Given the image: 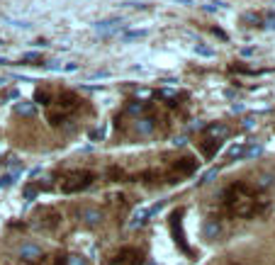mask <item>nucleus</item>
<instances>
[{
  "label": "nucleus",
  "mask_w": 275,
  "mask_h": 265,
  "mask_svg": "<svg viewBox=\"0 0 275 265\" xmlns=\"http://www.w3.org/2000/svg\"><path fill=\"white\" fill-rule=\"evenodd\" d=\"M271 185H273V176H261L256 182V187H271Z\"/></svg>",
  "instance_id": "a211bd4d"
},
{
  "label": "nucleus",
  "mask_w": 275,
  "mask_h": 265,
  "mask_svg": "<svg viewBox=\"0 0 275 265\" xmlns=\"http://www.w3.org/2000/svg\"><path fill=\"white\" fill-rule=\"evenodd\" d=\"M149 219H151V217H149V209H139V212H134V217H132L129 226H132V229H139V226H144Z\"/></svg>",
  "instance_id": "9b49d317"
},
{
  "label": "nucleus",
  "mask_w": 275,
  "mask_h": 265,
  "mask_svg": "<svg viewBox=\"0 0 275 265\" xmlns=\"http://www.w3.org/2000/svg\"><path fill=\"white\" fill-rule=\"evenodd\" d=\"M17 253H20V258H22V261H29V263L42 258V248H39L37 243H22Z\"/></svg>",
  "instance_id": "423d86ee"
},
{
  "label": "nucleus",
  "mask_w": 275,
  "mask_h": 265,
  "mask_svg": "<svg viewBox=\"0 0 275 265\" xmlns=\"http://www.w3.org/2000/svg\"><path fill=\"white\" fill-rule=\"evenodd\" d=\"M78 217H81L83 224H88V226H95V224L103 221V212L95 209V207H83L81 212H78Z\"/></svg>",
  "instance_id": "39448f33"
},
{
  "label": "nucleus",
  "mask_w": 275,
  "mask_h": 265,
  "mask_svg": "<svg viewBox=\"0 0 275 265\" xmlns=\"http://www.w3.org/2000/svg\"><path fill=\"white\" fill-rule=\"evenodd\" d=\"M139 37H146V30H139V32H129V34H124V42H129V39H139Z\"/></svg>",
  "instance_id": "6ab92c4d"
},
{
  "label": "nucleus",
  "mask_w": 275,
  "mask_h": 265,
  "mask_svg": "<svg viewBox=\"0 0 275 265\" xmlns=\"http://www.w3.org/2000/svg\"><path fill=\"white\" fill-rule=\"evenodd\" d=\"M134 129H137L139 134H151V132L156 129V119H154V117H141V119H137Z\"/></svg>",
  "instance_id": "9d476101"
},
{
  "label": "nucleus",
  "mask_w": 275,
  "mask_h": 265,
  "mask_svg": "<svg viewBox=\"0 0 275 265\" xmlns=\"http://www.w3.org/2000/svg\"><path fill=\"white\" fill-rule=\"evenodd\" d=\"M29 61H42L39 54H27V56H22V63H29Z\"/></svg>",
  "instance_id": "aec40b11"
},
{
  "label": "nucleus",
  "mask_w": 275,
  "mask_h": 265,
  "mask_svg": "<svg viewBox=\"0 0 275 265\" xmlns=\"http://www.w3.org/2000/svg\"><path fill=\"white\" fill-rule=\"evenodd\" d=\"M15 110H17V115H34V105H29V102H25V100H22V102H17V107H15Z\"/></svg>",
  "instance_id": "ddd939ff"
},
{
  "label": "nucleus",
  "mask_w": 275,
  "mask_h": 265,
  "mask_svg": "<svg viewBox=\"0 0 275 265\" xmlns=\"http://www.w3.org/2000/svg\"><path fill=\"white\" fill-rule=\"evenodd\" d=\"M114 25H119L117 20H105V22H98V32L108 34V32H114Z\"/></svg>",
  "instance_id": "4468645a"
},
{
  "label": "nucleus",
  "mask_w": 275,
  "mask_h": 265,
  "mask_svg": "<svg viewBox=\"0 0 275 265\" xmlns=\"http://www.w3.org/2000/svg\"><path fill=\"white\" fill-rule=\"evenodd\" d=\"M15 177H17V173H5V176L0 177V187H10L15 182Z\"/></svg>",
  "instance_id": "2eb2a0df"
},
{
  "label": "nucleus",
  "mask_w": 275,
  "mask_h": 265,
  "mask_svg": "<svg viewBox=\"0 0 275 265\" xmlns=\"http://www.w3.org/2000/svg\"><path fill=\"white\" fill-rule=\"evenodd\" d=\"M58 265H88V261H85L83 256H76V253H71V256H66L63 261L58 258Z\"/></svg>",
  "instance_id": "f8f14e48"
},
{
  "label": "nucleus",
  "mask_w": 275,
  "mask_h": 265,
  "mask_svg": "<svg viewBox=\"0 0 275 265\" xmlns=\"http://www.w3.org/2000/svg\"><path fill=\"white\" fill-rule=\"evenodd\" d=\"M195 168H197V161L190 158V156H185V158H180L178 163H175V168H173V173H170V182H178L180 177L185 176H193Z\"/></svg>",
  "instance_id": "20e7f679"
},
{
  "label": "nucleus",
  "mask_w": 275,
  "mask_h": 265,
  "mask_svg": "<svg viewBox=\"0 0 275 265\" xmlns=\"http://www.w3.org/2000/svg\"><path fill=\"white\" fill-rule=\"evenodd\" d=\"M197 144H200V151H202L205 158H212L221 146V141H215V139H210V136H202V141H197Z\"/></svg>",
  "instance_id": "6e6552de"
},
{
  "label": "nucleus",
  "mask_w": 275,
  "mask_h": 265,
  "mask_svg": "<svg viewBox=\"0 0 275 265\" xmlns=\"http://www.w3.org/2000/svg\"><path fill=\"white\" fill-rule=\"evenodd\" d=\"M114 265H144V253L139 248H122L117 256H114Z\"/></svg>",
  "instance_id": "7ed1b4c3"
},
{
  "label": "nucleus",
  "mask_w": 275,
  "mask_h": 265,
  "mask_svg": "<svg viewBox=\"0 0 275 265\" xmlns=\"http://www.w3.org/2000/svg\"><path fill=\"white\" fill-rule=\"evenodd\" d=\"M205 136H210L215 141H221V139L229 136V127L226 124H210V127H205Z\"/></svg>",
  "instance_id": "0eeeda50"
},
{
  "label": "nucleus",
  "mask_w": 275,
  "mask_h": 265,
  "mask_svg": "<svg viewBox=\"0 0 275 265\" xmlns=\"http://www.w3.org/2000/svg\"><path fill=\"white\" fill-rule=\"evenodd\" d=\"M37 192H39V185H27L25 187V200H34Z\"/></svg>",
  "instance_id": "f3484780"
},
{
  "label": "nucleus",
  "mask_w": 275,
  "mask_h": 265,
  "mask_svg": "<svg viewBox=\"0 0 275 265\" xmlns=\"http://www.w3.org/2000/svg\"><path fill=\"white\" fill-rule=\"evenodd\" d=\"M90 182H93V173L90 171H71L68 176L61 177V192H66V195L81 192L85 187H90Z\"/></svg>",
  "instance_id": "f257e3e1"
},
{
  "label": "nucleus",
  "mask_w": 275,
  "mask_h": 265,
  "mask_svg": "<svg viewBox=\"0 0 275 265\" xmlns=\"http://www.w3.org/2000/svg\"><path fill=\"white\" fill-rule=\"evenodd\" d=\"M195 54H200V56H215V49H210V46H202V44H197V46H195Z\"/></svg>",
  "instance_id": "dca6fc26"
},
{
  "label": "nucleus",
  "mask_w": 275,
  "mask_h": 265,
  "mask_svg": "<svg viewBox=\"0 0 275 265\" xmlns=\"http://www.w3.org/2000/svg\"><path fill=\"white\" fill-rule=\"evenodd\" d=\"M202 234H205V238H210V241H215V238H220L221 234V226L217 219H205V226H202Z\"/></svg>",
  "instance_id": "1a4fd4ad"
},
{
  "label": "nucleus",
  "mask_w": 275,
  "mask_h": 265,
  "mask_svg": "<svg viewBox=\"0 0 275 265\" xmlns=\"http://www.w3.org/2000/svg\"><path fill=\"white\" fill-rule=\"evenodd\" d=\"M183 214H185V209L183 207H178L173 214H170V234H173V241H175V246L188 256V258H193V248L188 246V238H185V231H183Z\"/></svg>",
  "instance_id": "f03ea898"
}]
</instances>
